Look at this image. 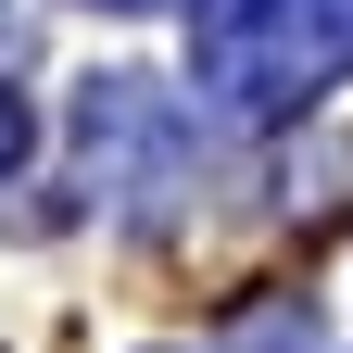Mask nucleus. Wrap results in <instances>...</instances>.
<instances>
[{
    "label": "nucleus",
    "mask_w": 353,
    "mask_h": 353,
    "mask_svg": "<svg viewBox=\"0 0 353 353\" xmlns=\"http://www.w3.org/2000/svg\"><path fill=\"white\" fill-rule=\"evenodd\" d=\"M26 139H38V126H26V101H13V88H0V176L26 164Z\"/></svg>",
    "instance_id": "2"
},
{
    "label": "nucleus",
    "mask_w": 353,
    "mask_h": 353,
    "mask_svg": "<svg viewBox=\"0 0 353 353\" xmlns=\"http://www.w3.org/2000/svg\"><path fill=\"white\" fill-rule=\"evenodd\" d=\"M190 76L228 114H290L328 76H353V0H202L190 13Z\"/></svg>",
    "instance_id": "1"
}]
</instances>
